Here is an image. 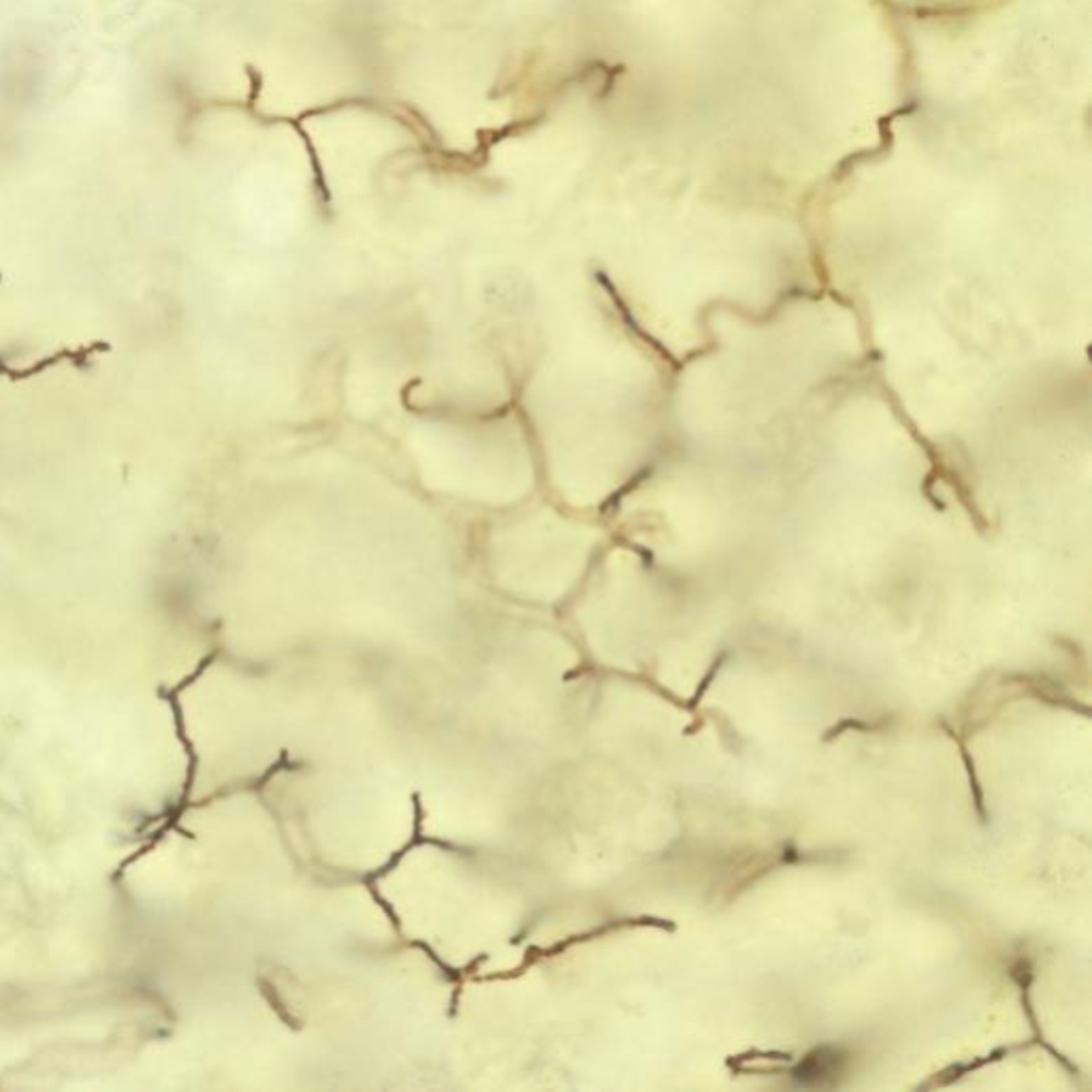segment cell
Masks as SVG:
<instances>
[{
    "label": "cell",
    "mask_w": 1092,
    "mask_h": 1092,
    "mask_svg": "<svg viewBox=\"0 0 1092 1092\" xmlns=\"http://www.w3.org/2000/svg\"><path fill=\"white\" fill-rule=\"evenodd\" d=\"M845 1067V1054L837 1048H820L809 1054L798 1069L794 1071V1079L803 1086H828Z\"/></svg>",
    "instance_id": "6da1fadb"
}]
</instances>
